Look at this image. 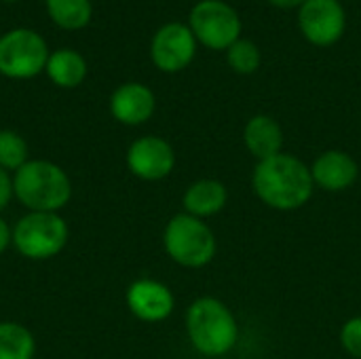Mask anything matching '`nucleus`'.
I'll use <instances>...</instances> for the list:
<instances>
[{"label":"nucleus","instance_id":"nucleus-1","mask_svg":"<svg viewBox=\"0 0 361 359\" xmlns=\"http://www.w3.org/2000/svg\"><path fill=\"white\" fill-rule=\"evenodd\" d=\"M254 195L271 209L296 212L302 209L315 193L311 167L290 152H279L258 161L252 171Z\"/></svg>","mask_w":361,"mask_h":359},{"label":"nucleus","instance_id":"nucleus-2","mask_svg":"<svg viewBox=\"0 0 361 359\" xmlns=\"http://www.w3.org/2000/svg\"><path fill=\"white\" fill-rule=\"evenodd\" d=\"M184 326L188 343L203 358H224L239 343V322L226 303L216 296L192 300L186 309Z\"/></svg>","mask_w":361,"mask_h":359},{"label":"nucleus","instance_id":"nucleus-3","mask_svg":"<svg viewBox=\"0 0 361 359\" xmlns=\"http://www.w3.org/2000/svg\"><path fill=\"white\" fill-rule=\"evenodd\" d=\"M13 197L27 212L59 214L72 199V182L57 163L30 159L13 174Z\"/></svg>","mask_w":361,"mask_h":359},{"label":"nucleus","instance_id":"nucleus-4","mask_svg":"<svg viewBox=\"0 0 361 359\" xmlns=\"http://www.w3.org/2000/svg\"><path fill=\"white\" fill-rule=\"evenodd\" d=\"M163 248L176 264L184 269H203L216 258L218 241L205 220L182 212L165 224Z\"/></svg>","mask_w":361,"mask_h":359},{"label":"nucleus","instance_id":"nucleus-5","mask_svg":"<svg viewBox=\"0 0 361 359\" xmlns=\"http://www.w3.org/2000/svg\"><path fill=\"white\" fill-rule=\"evenodd\" d=\"M70 239L68 222L61 214L27 212L13 226V248L27 260H51L63 252Z\"/></svg>","mask_w":361,"mask_h":359},{"label":"nucleus","instance_id":"nucleus-6","mask_svg":"<svg viewBox=\"0 0 361 359\" xmlns=\"http://www.w3.org/2000/svg\"><path fill=\"white\" fill-rule=\"evenodd\" d=\"M188 28L197 42L209 51H226L241 38L243 21L224 0H199L188 13Z\"/></svg>","mask_w":361,"mask_h":359},{"label":"nucleus","instance_id":"nucleus-7","mask_svg":"<svg viewBox=\"0 0 361 359\" xmlns=\"http://www.w3.org/2000/svg\"><path fill=\"white\" fill-rule=\"evenodd\" d=\"M51 51L47 40L30 28H13L0 36V74L27 80L44 72Z\"/></svg>","mask_w":361,"mask_h":359},{"label":"nucleus","instance_id":"nucleus-8","mask_svg":"<svg viewBox=\"0 0 361 359\" xmlns=\"http://www.w3.org/2000/svg\"><path fill=\"white\" fill-rule=\"evenodd\" d=\"M197 38L188 23L167 21L163 23L150 40V59L157 70L165 74H176L186 70L197 55Z\"/></svg>","mask_w":361,"mask_h":359},{"label":"nucleus","instance_id":"nucleus-9","mask_svg":"<svg viewBox=\"0 0 361 359\" xmlns=\"http://www.w3.org/2000/svg\"><path fill=\"white\" fill-rule=\"evenodd\" d=\"M298 28L313 47H334L347 30V11L341 0H307L298 8Z\"/></svg>","mask_w":361,"mask_h":359},{"label":"nucleus","instance_id":"nucleus-10","mask_svg":"<svg viewBox=\"0 0 361 359\" xmlns=\"http://www.w3.org/2000/svg\"><path fill=\"white\" fill-rule=\"evenodd\" d=\"M127 169L131 176L144 182H159L171 176L176 169L173 146L159 135H142L133 140L125 154Z\"/></svg>","mask_w":361,"mask_h":359},{"label":"nucleus","instance_id":"nucleus-11","mask_svg":"<svg viewBox=\"0 0 361 359\" xmlns=\"http://www.w3.org/2000/svg\"><path fill=\"white\" fill-rule=\"evenodd\" d=\"M125 305L131 311V315L140 322L161 324L167 317H171L176 309V296L163 281L142 277L129 284L125 292Z\"/></svg>","mask_w":361,"mask_h":359},{"label":"nucleus","instance_id":"nucleus-12","mask_svg":"<svg viewBox=\"0 0 361 359\" xmlns=\"http://www.w3.org/2000/svg\"><path fill=\"white\" fill-rule=\"evenodd\" d=\"M108 108L116 123L127 127H137L152 118L157 110V95L148 85L129 80L112 91Z\"/></svg>","mask_w":361,"mask_h":359},{"label":"nucleus","instance_id":"nucleus-13","mask_svg":"<svg viewBox=\"0 0 361 359\" xmlns=\"http://www.w3.org/2000/svg\"><path fill=\"white\" fill-rule=\"evenodd\" d=\"M311 176L315 188H322L326 193H345L357 182L360 163L345 150H324L313 161Z\"/></svg>","mask_w":361,"mask_h":359},{"label":"nucleus","instance_id":"nucleus-14","mask_svg":"<svg viewBox=\"0 0 361 359\" xmlns=\"http://www.w3.org/2000/svg\"><path fill=\"white\" fill-rule=\"evenodd\" d=\"M228 203V188L224 182L216 178H201L192 184L182 195V207L184 214L207 220L212 216H218Z\"/></svg>","mask_w":361,"mask_h":359},{"label":"nucleus","instance_id":"nucleus-15","mask_svg":"<svg viewBox=\"0 0 361 359\" xmlns=\"http://www.w3.org/2000/svg\"><path fill=\"white\" fill-rule=\"evenodd\" d=\"M243 144L256 161L283 152V129L271 114H254L243 127Z\"/></svg>","mask_w":361,"mask_h":359},{"label":"nucleus","instance_id":"nucleus-16","mask_svg":"<svg viewBox=\"0 0 361 359\" xmlns=\"http://www.w3.org/2000/svg\"><path fill=\"white\" fill-rule=\"evenodd\" d=\"M44 74L53 85L61 89H76L87 78V59L74 49L51 51L44 66Z\"/></svg>","mask_w":361,"mask_h":359},{"label":"nucleus","instance_id":"nucleus-17","mask_svg":"<svg viewBox=\"0 0 361 359\" xmlns=\"http://www.w3.org/2000/svg\"><path fill=\"white\" fill-rule=\"evenodd\" d=\"M49 19L68 32H76L89 25L93 17L91 0H44Z\"/></svg>","mask_w":361,"mask_h":359},{"label":"nucleus","instance_id":"nucleus-18","mask_svg":"<svg viewBox=\"0 0 361 359\" xmlns=\"http://www.w3.org/2000/svg\"><path fill=\"white\" fill-rule=\"evenodd\" d=\"M36 339L17 322H0V359H34Z\"/></svg>","mask_w":361,"mask_h":359},{"label":"nucleus","instance_id":"nucleus-19","mask_svg":"<svg viewBox=\"0 0 361 359\" xmlns=\"http://www.w3.org/2000/svg\"><path fill=\"white\" fill-rule=\"evenodd\" d=\"M224 53H226V63L231 66V70L241 76L254 74L262 63V53H260L258 44L243 36L237 42H233Z\"/></svg>","mask_w":361,"mask_h":359},{"label":"nucleus","instance_id":"nucleus-20","mask_svg":"<svg viewBox=\"0 0 361 359\" xmlns=\"http://www.w3.org/2000/svg\"><path fill=\"white\" fill-rule=\"evenodd\" d=\"M30 161V148L21 133L13 129H0V167L15 174Z\"/></svg>","mask_w":361,"mask_h":359},{"label":"nucleus","instance_id":"nucleus-21","mask_svg":"<svg viewBox=\"0 0 361 359\" xmlns=\"http://www.w3.org/2000/svg\"><path fill=\"white\" fill-rule=\"evenodd\" d=\"M338 341H341V347L345 349V353H349L351 358L361 359V315H355L343 324Z\"/></svg>","mask_w":361,"mask_h":359},{"label":"nucleus","instance_id":"nucleus-22","mask_svg":"<svg viewBox=\"0 0 361 359\" xmlns=\"http://www.w3.org/2000/svg\"><path fill=\"white\" fill-rule=\"evenodd\" d=\"M13 199V174L0 167V214L8 207Z\"/></svg>","mask_w":361,"mask_h":359},{"label":"nucleus","instance_id":"nucleus-23","mask_svg":"<svg viewBox=\"0 0 361 359\" xmlns=\"http://www.w3.org/2000/svg\"><path fill=\"white\" fill-rule=\"evenodd\" d=\"M8 245H13V226L0 214V254H4Z\"/></svg>","mask_w":361,"mask_h":359},{"label":"nucleus","instance_id":"nucleus-24","mask_svg":"<svg viewBox=\"0 0 361 359\" xmlns=\"http://www.w3.org/2000/svg\"><path fill=\"white\" fill-rule=\"evenodd\" d=\"M271 6H275V8H281V11H298L307 0H267Z\"/></svg>","mask_w":361,"mask_h":359},{"label":"nucleus","instance_id":"nucleus-25","mask_svg":"<svg viewBox=\"0 0 361 359\" xmlns=\"http://www.w3.org/2000/svg\"><path fill=\"white\" fill-rule=\"evenodd\" d=\"M4 2H15V0H4Z\"/></svg>","mask_w":361,"mask_h":359},{"label":"nucleus","instance_id":"nucleus-26","mask_svg":"<svg viewBox=\"0 0 361 359\" xmlns=\"http://www.w3.org/2000/svg\"><path fill=\"white\" fill-rule=\"evenodd\" d=\"M341 2H343V0H341Z\"/></svg>","mask_w":361,"mask_h":359}]
</instances>
